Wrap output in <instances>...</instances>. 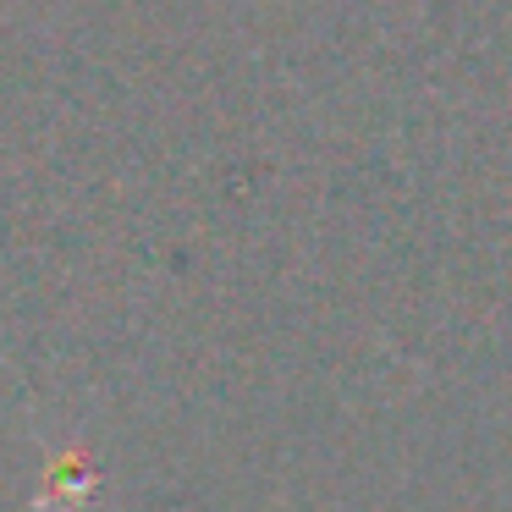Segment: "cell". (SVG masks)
I'll use <instances>...</instances> for the list:
<instances>
[{"mask_svg": "<svg viewBox=\"0 0 512 512\" xmlns=\"http://www.w3.org/2000/svg\"><path fill=\"white\" fill-rule=\"evenodd\" d=\"M94 496V474L78 452H61L45 474V490H39V512H78L83 501Z\"/></svg>", "mask_w": 512, "mask_h": 512, "instance_id": "6da1fadb", "label": "cell"}]
</instances>
